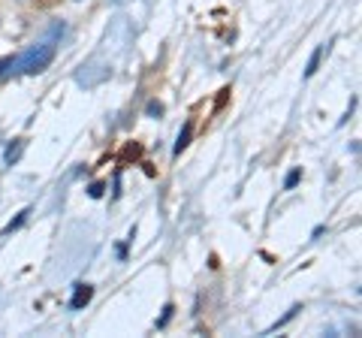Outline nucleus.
Returning a JSON list of instances; mask_svg holds the SVG:
<instances>
[{
    "label": "nucleus",
    "instance_id": "nucleus-3",
    "mask_svg": "<svg viewBox=\"0 0 362 338\" xmlns=\"http://www.w3.org/2000/svg\"><path fill=\"white\" fill-rule=\"evenodd\" d=\"M190 136H194V124L187 121V124H185V130L178 133V142H175V148H173V151H175V154H181V151H185L187 145H190Z\"/></svg>",
    "mask_w": 362,
    "mask_h": 338
},
{
    "label": "nucleus",
    "instance_id": "nucleus-9",
    "mask_svg": "<svg viewBox=\"0 0 362 338\" xmlns=\"http://www.w3.org/2000/svg\"><path fill=\"white\" fill-rule=\"evenodd\" d=\"M28 215H30V211L25 209V211H21V215H18V218H16L13 223H9V227H6V233H13V230H18V227H21V223H25V221H28Z\"/></svg>",
    "mask_w": 362,
    "mask_h": 338
},
{
    "label": "nucleus",
    "instance_id": "nucleus-10",
    "mask_svg": "<svg viewBox=\"0 0 362 338\" xmlns=\"http://www.w3.org/2000/svg\"><path fill=\"white\" fill-rule=\"evenodd\" d=\"M173 311H175V305H166V308H163V317L157 320V326H166V323H169V317H173Z\"/></svg>",
    "mask_w": 362,
    "mask_h": 338
},
{
    "label": "nucleus",
    "instance_id": "nucleus-5",
    "mask_svg": "<svg viewBox=\"0 0 362 338\" xmlns=\"http://www.w3.org/2000/svg\"><path fill=\"white\" fill-rule=\"evenodd\" d=\"M299 178H302V169H293V173L284 178V187H287V190H293V187L299 185Z\"/></svg>",
    "mask_w": 362,
    "mask_h": 338
},
{
    "label": "nucleus",
    "instance_id": "nucleus-7",
    "mask_svg": "<svg viewBox=\"0 0 362 338\" xmlns=\"http://www.w3.org/2000/svg\"><path fill=\"white\" fill-rule=\"evenodd\" d=\"M145 112H148V118H160V115H163V103H157V100H151L148 109H145Z\"/></svg>",
    "mask_w": 362,
    "mask_h": 338
},
{
    "label": "nucleus",
    "instance_id": "nucleus-2",
    "mask_svg": "<svg viewBox=\"0 0 362 338\" xmlns=\"http://www.w3.org/2000/svg\"><path fill=\"white\" fill-rule=\"evenodd\" d=\"M90 296H94V287H90V284H78L76 287V296L70 299V308H85L88 305V302H90Z\"/></svg>",
    "mask_w": 362,
    "mask_h": 338
},
{
    "label": "nucleus",
    "instance_id": "nucleus-6",
    "mask_svg": "<svg viewBox=\"0 0 362 338\" xmlns=\"http://www.w3.org/2000/svg\"><path fill=\"white\" fill-rule=\"evenodd\" d=\"M13 64H16L13 54H4V58H0V76H6L9 70H13Z\"/></svg>",
    "mask_w": 362,
    "mask_h": 338
},
{
    "label": "nucleus",
    "instance_id": "nucleus-4",
    "mask_svg": "<svg viewBox=\"0 0 362 338\" xmlns=\"http://www.w3.org/2000/svg\"><path fill=\"white\" fill-rule=\"evenodd\" d=\"M320 58H323V46H317L314 54H311V61H308V70H305V76H314V73H317V66H320Z\"/></svg>",
    "mask_w": 362,
    "mask_h": 338
},
{
    "label": "nucleus",
    "instance_id": "nucleus-8",
    "mask_svg": "<svg viewBox=\"0 0 362 338\" xmlns=\"http://www.w3.org/2000/svg\"><path fill=\"white\" fill-rule=\"evenodd\" d=\"M103 190H106V185H103V182H94V185L88 187V194L94 197V199H100V197H103Z\"/></svg>",
    "mask_w": 362,
    "mask_h": 338
},
{
    "label": "nucleus",
    "instance_id": "nucleus-1",
    "mask_svg": "<svg viewBox=\"0 0 362 338\" xmlns=\"http://www.w3.org/2000/svg\"><path fill=\"white\" fill-rule=\"evenodd\" d=\"M54 61V46L52 42H37V46H30L21 58H16L13 70L18 73H28V76H37L42 70H49V64Z\"/></svg>",
    "mask_w": 362,
    "mask_h": 338
}]
</instances>
